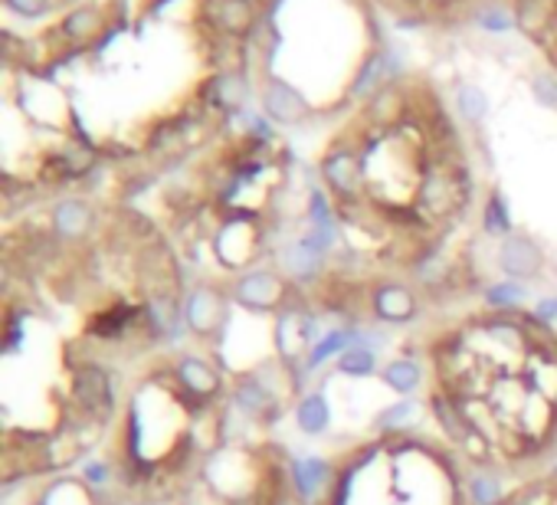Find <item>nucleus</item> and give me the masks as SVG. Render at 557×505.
<instances>
[{
	"label": "nucleus",
	"mask_w": 557,
	"mask_h": 505,
	"mask_svg": "<svg viewBox=\"0 0 557 505\" xmlns=\"http://www.w3.org/2000/svg\"><path fill=\"white\" fill-rule=\"evenodd\" d=\"M184 283L171 239L128 207L83 236L50 220L4 233L0 482L70 472L102 449L132 374L187 329Z\"/></svg>",
	"instance_id": "nucleus-1"
},
{
	"label": "nucleus",
	"mask_w": 557,
	"mask_h": 505,
	"mask_svg": "<svg viewBox=\"0 0 557 505\" xmlns=\"http://www.w3.org/2000/svg\"><path fill=\"white\" fill-rule=\"evenodd\" d=\"M430 423L459 456L511 485L557 469V329L537 312L482 306L423 338Z\"/></svg>",
	"instance_id": "nucleus-2"
},
{
	"label": "nucleus",
	"mask_w": 557,
	"mask_h": 505,
	"mask_svg": "<svg viewBox=\"0 0 557 505\" xmlns=\"http://www.w3.org/2000/svg\"><path fill=\"white\" fill-rule=\"evenodd\" d=\"M236 381L210 352L164 348L122 397L119 420L83 472L122 505H174L233 430Z\"/></svg>",
	"instance_id": "nucleus-3"
},
{
	"label": "nucleus",
	"mask_w": 557,
	"mask_h": 505,
	"mask_svg": "<svg viewBox=\"0 0 557 505\" xmlns=\"http://www.w3.org/2000/svg\"><path fill=\"white\" fill-rule=\"evenodd\" d=\"M312 505H482L475 469L430 427L387 423L325 459Z\"/></svg>",
	"instance_id": "nucleus-4"
},
{
	"label": "nucleus",
	"mask_w": 557,
	"mask_h": 505,
	"mask_svg": "<svg viewBox=\"0 0 557 505\" xmlns=\"http://www.w3.org/2000/svg\"><path fill=\"white\" fill-rule=\"evenodd\" d=\"M174 505H312L299 463L269 436V423L230 430Z\"/></svg>",
	"instance_id": "nucleus-5"
},
{
	"label": "nucleus",
	"mask_w": 557,
	"mask_h": 505,
	"mask_svg": "<svg viewBox=\"0 0 557 505\" xmlns=\"http://www.w3.org/2000/svg\"><path fill=\"white\" fill-rule=\"evenodd\" d=\"M4 505H122L102 482L86 472H57L4 485Z\"/></svg>",
	"instance_id": "nucleus-6"
},
{
	"label": "nucleus",
	"mask_w": 557,
	"mask_h": 505,
	"mask_svg": "<svg viewBox=\"0 0 557 505\" xmlns=\"http://www.w3.org/2000/svg\"><path fill=\"white\" fill-rule=\"evenodd\" d=\"M259 102H262V112L278 125H302L315 115L312 102L293 83L278 79V76H265V83L259 89Z\"/></svg>",
	"instance_id": "nucleus-7"
},
{
	"label": "nucleus",
	"mask_w": 557,
	"mask_h": 505,
	"mask_svg": "<svg viewBox=\"0 0 557 505\" xmlns=\"http://www.w3.org/2000/svg\"><path fill=\"white\" fill-rule=\"evenodd\" d=\"M106 27H109V11L102 4H76L57 24V37L70 50H86V47H92L102 37Z\"/></svg>",
	"instance_id": "nucleus-8"
},
{
	"label": "nucleus",
	"mask_w": 557,
	"mask_h": 505,
	"mask_svg": "<svg viewBox=\"0 0 557 505\" xmlns=\"http://www.w3.org/2000/svg\"><path fill=\"white\" fill-rule=\"evenodd\" d=\"M207 24L220 37L246 40L259 24L256 4L252 0H207Z\"/></svg>",
	"instance_id": "nucleus-9"
},
{
	"label": "nucleus",
	"mask_w": 557,
	"mask_h": 505,
	"mask_svg": "<svg viewBox=\"0 0 557 505\" xmlns=\"http://www.w3.org/2000/svg\"><path fill=\"white\" fill-rule=\"evenodd\" d=\"M394 73H397V63L391 60V53H387V50H371V53L364 57V63L358 66L351 86H348V99L364 106L371 96H377L384 86L394 83Z\"/></svg>",
	"instance_id": "nucleus-10"
},
{
	"label": "nucleus",
	"mask_w": 557,
	"mask_h": 505,
	"mask_svg": "<svg viewBox=\"0 0 557 505\" xmlns=\"http://www.w3.org/2000/svg\"><path fill=\"white\" fill-rule=\"evenodd\" d=\"M488 505H557V469L502 489V495Z\"/></svg>",
	"instance_id": "nucleus-11"
},
{
	"label": "nucleus",
	"mask_w": 557,
	"mask_h": 505,
	"mask_svg": "<svg viewBox=\"0 0 557 505\" xmlns=\"http://www.w3.org/2000/svg\"><path fill=\"white\" fill-rule=\"evenodd\" d=\"M498 260H502V270L508 276L524 280V276H534L544 267V253H541V246L531 236H508L502 243Z\"/></svg>",
	"instance_id": "nucleus-12"
},
{
	"label": "nucleus",
	"mask_w": 557,
	"mask_h": 505,
	"mask_svg": "<svg viewBox=\"0 0 557 505\" xmlns=\"http://www.w3.org/2000/svg\"><path fill=\"white\" fill-rule=\"evenodd\" d=\"M296 420H299V427L306 433H322L329 427V420H332V407H329V401L322 394L312 391L296 404Z\"/></svg>",
	"instance_id": "nucleus-13"
},
{
	"label": "nucleus",
	"mask_w": 557,
	"mask_h": 505,
	"mask_svg": "<svg viewBox=\"0 0 557 505\" xmlns=\"http://www.w3.org/2000/svg\"><path fill=\"white\" fill-rule=\"evenodd\" d=\"M420 378H423V368L410 358H397L384 368V381L397 391V394H410L413 387H420Z\"/></svg>",
	"instance_id": "nucleus-14"
},
{
	"label": "nucleus",
	"mask_w": 557,
	"mask_h": 505,
	"mask_svg": "<svg viewBox=\"0 0 557 505\" xmlns=\"http://www.w3.org/2000/svg\"><path fill=\"white\" fill-rule=\"evenodd\" d=\"M456 106H459V115L472 125H479L485 115H488V99L479 86H459L456 93Z\"/></svg>",
	"instance_id": "nucleus-15"
},
{
	"label": "nucleus",
	"mask_w": 557,
	"mask_h": 505,
	"mask_svg": "<svg viewBox=\"0 0 557 505\" xmlns=\"http://www.w3.org/2000/svg\"><path fill=\"white\" fill-rule=\"evenodd\" d=\"M485 230L488 233H505L511 230V220H508V210H505V197L498 190L488 194V204H485Z\"/></svg>",
	"instance_id": "nucleus-16"
},
{
	"label": "nucleus",
	"mask_w": 557,
	"mask_h": 505,
	"mask_svg": "<svg viewBox=\"0 0 557 505\" xmlns=\"http://www.w3.org/2000/svg\"><path fill=\"white\" fill-rule=\"evenodd\" d=\"M338 371L348 374V378H368V374L374 371V358H371V352H364V348L345 352L342 361H338Z\"/></svg>",
	"instance_id": "nucleus-17"
},
{
	"label": "nucleus",
	"mask_w": 557,
	"mask_h": 505,
	"mask_svg": "<svg viewBox=\"0 0 557 505\" xmlns=\"http://www.w3.org/2000/svg\"><path fill=\"white\" fill-rule=\"evenodd\" d=\"M475 24H479L482 30H492V34H508V30L518 24V17L508 14V11H502V8H485V11L475 14Z\"/></svg>",
	"instance_id": "nucleus-18"
},
{
	"label": "nucleus",
	"mask_w": 557,
	"mask_h": 505,
	"mask_svg": "<svg viewBox=\"0 0 557 505\" xmlns=\"http://www.w3.org/2000/svg\"><path fill=\"white\" fill-rule=\"evenodd\" d=\"M57 4V0H4V8L17 17H27V21H37L44 17L50 8Z\"/></svg>",
	"instance_id": "nucleus-19"
},
{
	"label": "nucleus",
	"mask_w": 557,
	"mask_h": 505,
	"mask_svg": "<svg viewBox=\"0 0 557 505\" xmlns=\"http://www.w3.org/2000/svg\"><path fill=\"white\" fill-rule=\"evenodd\" d=\"M531 93H534V99H537L541 106L557 109V76H550V73H537V76L531 79Z\"/></svg>",
	"instance_id": "nucleus-20"
},
{
	"label": "nucleus",
	"mask_w": 557,
	"mask_h": 505,
	"mask_svg": "<svg viewBox=\"0 0 557 505\" xmlns=\"http://www.w3.org/2000/svg\"><path fill=\"white\" fill-rule=\"evenodd\" d=\"M265 4H275V0H265Z\"/></svg>",
	"instance_id": "nucleus-21"
}]
</instances>
